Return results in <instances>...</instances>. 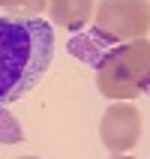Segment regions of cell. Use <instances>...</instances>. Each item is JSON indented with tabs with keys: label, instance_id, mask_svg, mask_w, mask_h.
<instances>
[{
	"label": "cell",
	"instance_id": "cell-9",
	"mask_svg": "<svg viewBox=\"0 0 150 159\" xmlns=\"http://www.w3.org/2000/svg\"><path fill=\"white\" fill-rule=\"evenodd\" d=\"M18 159H39V156H18Z\"/></svg>",
	"mask_w": 150,
	"mask_h": 159
},
{
	"label": "cell",
	"instance_id": "cell-5",
	"mask_svg": "<svg viewBox=\"0 0 150 159\" xmlns=\"http://www.w3.org/2000/svg\"><path fill=\"white\" fill-rule=\"evenodd\" d=\"M96 0H48V15L57 27L78 33L81 27L93 18Z\"/></svg>",
	"mask_w": 150,
	"mask_h": 159
},
{
	"label": "cell",
	"instance_id": "cell-3",
	"mask_svg": "<svg viewBox=\"0 0 150 159\" xmlns=\"http://www.w3.org/2000/svg\"><path fill=\"white\" fill-rule=\"evenodd\" d=\"M150 33V0H102L93 9V27L87 42L126 45L147 39Z\"/></svg>",
	"mask_w": 150,
	"mask_h": 159
},
{
	"label": "cell",
	"instance_id": "cell-1",
	"mask_svg": "<svg viewBox=\"0 0 150 159\" xmlns=\"http://www.w3.org/2000/svg\"><path fill=\"white\" fill-rule=\"evenodd\" d=\"M54 30L42 18H0V105H12L45 78Z\"/></svg>",
	"mask_w": 150,
	"mask_h": 159
},
{
	"label": "cell",
	"instance_id": "cell-6",
	"mask_svg": "<svg viewBox=\"0 0 150 159\" xmlns=\"http://www.w3.org/2000/svg\"><path fill=\"white\" fill-rule=\"evenodd\" d=\"M24 141V129L18 123V117L6 105H0V144H21Z\"/></svg>",
	"mask_w": 150,
	"mask_h": 159
},
{
	"label": "cell",
	"instance_id": "cell-2",
	"mask_svg": "<svg viewBox=\"0 0 150 159\" xmlns=\"http://www.w3.org/2000/svg\"><path fill=\"white\" fill-rule=\"evenodd\" d=\"M96 87L105 99L129 102L150 87V39L117 45L99 57Z\"/></svg>",
	"mask_w": 150,
	"mask_h": 159
},
{
	"label": "cell",
	"instance_id": "cell-8",
	"mask_svg": "<svg viewBox=\"0 0 150 159\" xmlns=\"http://www.w3.org/2000/svg\"><path fill=\"white\" fill-rule=\"evenodd\" d=\"M111 159H132V156H123V153H111Z\"/></svg>",
	"mask_w": 150,
	"mask_h": 159
},
{
	"label": "cell",
	"instance_id": "cell-7",
	"mask_svg": "<svg viewBox=\"0 0 150 159\" xmlns=\"http://www.w3.org/2000/svg\"><path fill=\"white\" fill-rule=\"evenodd\" d=\"M0 9L12 12V18H36L48 9V0H0Z\"/></svg>",
	"mask_w": 150,
	"mask_h": 159
},
{
	"label": "cell",
	"instance_id": "cell-4",
	"mask_svg": "<svg viewBox=\"0 0 150 159\" xmlns=\"http://www.w3.org/2000/svg\"><path fill=\"white\" fill-rule=\"evenodd\" d=\"M99 138L108 153H129L141 138V111L126 102L108 105L99 123Z\"/></svg>",
	"mask_w": 150,
	"mask_h": 159
}]
</instances>
